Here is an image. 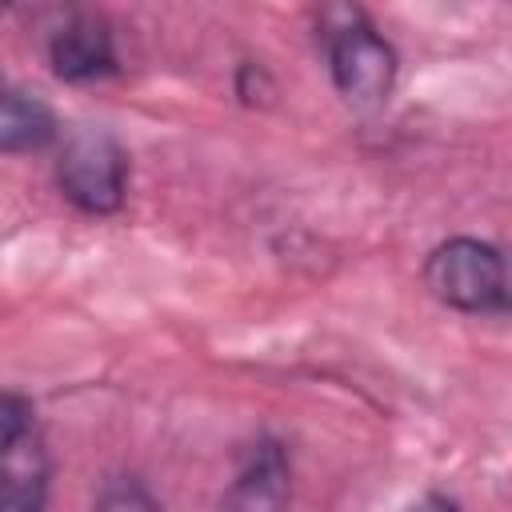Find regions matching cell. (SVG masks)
<instances>
[{"mask_svg":"<svg viewBox=\"0 0 512 512\" xmlns=\"http://www.w3.org/2000/svg\"><path fill=\"white\" fill-rule=\"evenodd\" d=\"M324 56L332 88L352 108H380L392 96L400 60L396 48L356 8L324 12Z\"/></svg>","mask_w":512,"mask_h":512,"instance_id":"1","label":"cell"},{"mask_svg":"<svg viewBox=\"0 0 512 512\" xmlns=\"http://www.w3.org/2000/svg\"><path fill=\"white\" fill-rule=\"evenodd\" d=\"M236 96H240L244 104H268V100L276 96V84H272V76H268L260 64L244 60V64L236 68Z\"/></svg>","mask_w":512,"mask_h":512,"instance_id":"10","label":"cell"},{"mask_svg":"<svg viewBox=\"0 0 512 512\" xmlns=\"http://www.w3.org/2000/svg\"><path fill=\"white\" fill-rule=\"evenodd\" d=\"M292 464L280 440H256L236 464L220 512H288Z\"/></svg>","mask_w":512,"mask_h":512,"instance_id":"5","label":"cell"},{"mask_svg":"<svg viewBox=\"0 0 512 512\" xmlns=\"http://www.w3.org/2000/svg\"><path fill=\"white\" fill-rule=\"evenodd\" d=\"M60 136V120L56 112L32 96L28 88L0 80V152L4 156H24V152H40Z\"/></svg>","mask_w":512,"mask_h":512,"instance_id":"7","label":"cell"},{"mask_svg":"<svg viewBox=\"0 0 512 512\" xmlns=\"http://www.w3.org/2000/svg\"><path fill=\"white\" fill-rule=\"evenodd\" d=\"M92 512H164V508H160V500L144 488V480H136V476H116V480H108V484L100 488Z\"/></svg>","mask_w":512,"mask_h":512,"instance_id":"8","label":"cell"},{"mask_svg":"<svg viewBox=\"0 0 512 512\" xmlns=\"http://www.w3.org/2000/svg\"><path fill=\"white\" fill-rule=\"evenodd\" d=\"M428 292L464 316H504L508 312V272L504 252L480 236H448L424 260Z\"/></svg>","mask_w":512,"mask_h":512,"instance_id":"2","label":"cell"},{"mask_svg":"<svg viewBox=\"0 0 512 512\" xmlns=\"http://www.w3.org/2000/svg\"><path fill=\"white\" fill-rule=\"evenodd\" d=\"M408 512H460V504L452 496H444V492H424Z\"/></svg>","mask_w":512,"mask_h":512,"instance_id":"11","label":"cell"},{"mask_svg":"<svg viewBox=\"0 0 512 512\" xmlns=\"http://www.w3.org/2000/svg\"><path fill=\"white\" fill-rule=\"evenodd\" d=\"M48 488L52 456L36 428L0 448V512H48Z\"/></svg>","mask_w":512,"mask_h":512,"instance_id":"6","label":"cell"},{"mask_svg":"<svg viewBox=\"0 0 512 512\" xmlns=\"http://www.w3.org/2000/svg\"><path fill=\"white\" fill-rule=\"evenodd\" d=\"M32 428H36L32 400L20 396V392H0V448H8L12 440H20Z\"/></svg>","mask_w":512,"mask_h":512,"instance_id":"9","label":"cell"},{"mask_svg":"<svg viewBox=\"0 0 512 512\" xmlns=\"http://www.w3.org/2000/svg\"><path fill=\"white\" fill-rule=\"evenodd\" d=\"M56 188L84 216H112L128 200V148L100 124H80L56 152Z\"/></svg>","mask_w":512,"mask_h":512,"instance_id":"3","label":"cell"},{"mask_svg":"<svg viewBox=\"0 0 512 512\" xmlns=\"http://www.w3.org/2000/svg\"><path fill=\"white\" fill-rule=\"evenodd\" d=\"M48 64L68 84H96L120 72L116 36L96 12H68L48 32Z\"/></svg>","mask_w":512,"mask_h":512,"instance_id":"4","label":"cell"}]
</instances>
